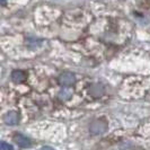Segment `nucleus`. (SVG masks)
Masks as SVG:
<instances>
[{
  "label": "nucleus",
  "instance_id": "1",
  "mask_svg": "<svg viewBox=\"0 0 150 150\" xmlns=\"http://www.w3.org/2000/svg\"><path fill=\"white\" fill-rule=\"evenodd\" d=\"M89 130L93 134H102L107 130V122L104 121L103 119L95 120L90 124Z\"/></svg>",
  "mask_w": 150,
  "mask_h": 150
},
{
  "label": "nucleus",
  "instance_id": "4",
  "mask_svg": "<svg viewBox=\"0 0 150 150\" xmlns=\"http://www.w3.org/2000/svg\"><path fill=\"white\" fill-rule=\"evenodd\" d=\"M15 142L19 146V147H22V148H28L32 146V143H30V140L27 138V137H25V135L23 134H17L15 135Z\"/></svg>",
  "mask_w": 150,
  "mask_h": 150
},
{
  "label": "nucleus",
  "instance_id": "10",
  "mask_svg": "<svg viewBox=\"0 0 150 150\" xmlns=\"http://www.w3.org/2000/svg\"><path fill=\"white\" fill-rule=\"evenodd\" d=\"M6 1H7V0H1V4H5Z\"/></svg>",
  "mask_w": 150,
  "mask_h": 150
},
{
  "label": "nucleus",
  "instance_id": "3",
  "mask_svg": "<svg viewBox=\"0 0 150 150\" xmlns=\"http://www.w3.org/2000/svg\"><path fill=\"white\" fill-rule=\"evenodd\" d=\"M4 120H5L6 124H8V125H15L19 121V115L15 111H11V112H8L4 116Z\"/></svg>",
  "mask_w": 150,
  "mask_h": 150
},
{
  "label": "nucleus",
  "instance_id": "2",
  "mask_svg": "<svg viewBox=\"0 0 150 150\" xmlns=\"http://www.w3.org/2000/svg\"><path fill=\"white\" fill-rule=\"evenodd\" d=\"M59 83L62 86H71L76 83V77L71 72H64L59 77Z\"/></svg>",
  "mask_w": 150,
  "mask_h": 150
},
{
  "label": "nucleus",
  "instance_id": "6",
  "mask_svg": "<svg viewBox=\"0 0 150 150\" xmlns=\"http://www.w3.org/2000/svg\"><path fill=\"white\" fill-rule=\"evenodd\" d=\"M89 91L94 97H99V96H102L104 89H103V87H102L100 85H93V86L90 87Z\"/></svg>",
  "mask_w": 150,
  "mask_h": 150
},
{
  "label": "nucleus",
  "instance_id": "7",
  "mask_svg": "<svg viewBox=\"0 0 150 150\" xmlns=\"http://www.w3.org/2000/svg\"><path fill=\"white\" fill-rule=\"evenodd\" d=\"M71 95H72V90L69 89V88H64V89H62L60 91L59 97H60L62 100H67V99H69V98L71 97Z\"/></svg>",
  "mask_w": 150,
  "mask_h": 150
},
{
  "label": "nucleus",
  "instance_id": "8",
  "mask_svg": "<svg viewBox=\"0 0 150 150\" xmlns=\"http://www.w3.org/2000/svg\"><path fill=\"white\" fill-rule=\"evenodd\" d=\"M0 146H1V150H13V146L5 141H1Z\"/></svg>",
  "mask_w": 150,
  "mask_h": 150
},
{
  "label": "nucleus",
  "instance_id": "5",
  "mask_svg": "<svg viewBox=\"0 0 150 150\" xmlns=\"http://www.w3.org/2000/svg\"><path fill=\"white\" fill-rule=\"evenodd\" d=\"M25 78H26V75H25V72H23L22 70H15L11 74V79H13L14 83H23L25 80Z\"/></svg>",
  "mask_w": 150,
  "mask_h": 150
},
{
  "label": "nucleus",
  "instance_id": "9",
  "mask_svg": "<svg viewBox=\"0 0 150 150\" xmlns=\"http://www.w3.org/2000/svg\"><path fill=\"white\" fill-rule=\"evenodd\" d=\"M41 150H54V149H53V148H51V147L45 146V147H43V148H41Z\"/></svg>",
  "mask_w": 150,
  "mask_h": 150
}]
</instances>
